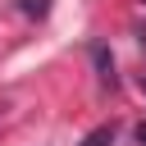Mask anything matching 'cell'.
Segmentation results:
<instances>
[{
  "label": "cell",
  "instance_id": "cell-3",
  "mask_svg": "<svg viewBox=\"0 0 146 146\" xmlns=\"http://www.w3.org/2000/svg\"><path fill=\"white\" fill-rule=\"evenodd\" d=\"M18 9H23L27 18H46V14H50V0H18Z\"/></svg>",
  "mask_w": 146,
  "mask_h": 146
},
{
  "label": "cell",
  "instance_id": "cell-1",
  "mask_svg": "<svg viewBox=\"0 0 146 146\" xmlns=\"http://www.w3.org/2000/svg\"><path fill=\"white\" fill-rule=\"evenodd\" d=\"M78 146H114V128H91Z\"/></svg>",
  "mask_w": 146,
  "mask_h": 146
},
{
  "label": "cell",
  "instance_id": "cell-2",
  "mask_svg": "<svg viewBox=\"0 0 146 146\" xmlns=\"http://www.w3.org/2000/svg\"><path fill=\"white\" fill-rule=\"evenodd\" d=\"M96 64H100V82H105V87H114V59L105 55V46H96Z\"/></svg>",
  "mask_w": 146,
  "mask_h": 146
},
{
  "label": "cell",
  "instance_id": "cell-5",
  "mask_svg": "<svg viewBox=\"0 0 146 146\" xmlns=\"http://www.w3.org/2000/svg\"><path fill=\"white\" fill-rule=\"evenodd\" d=\"M141 91H146V73H141Z\"/></svg>",
  "mask_w": 146,
  "mask_h": 146
},
{
  "label": "cell",
  "instance_id": "cell-4",
  "mask_svg": "<svg viewBox=\"0 0 146 146\" xmlns=\"http://www.w3.org/2000/svg\"><path fill=\"white\" fill-rule=\"evenodd\" d=\"M137 146H146V123H137Z\"/></svg>",
  "mask_w": 146,
  "mask_h": 146
}]
</instances>
